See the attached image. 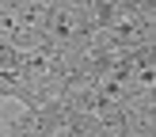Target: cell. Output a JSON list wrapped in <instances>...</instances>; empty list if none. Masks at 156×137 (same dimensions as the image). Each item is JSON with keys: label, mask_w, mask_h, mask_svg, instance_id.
<instances>
[]
</instances>
